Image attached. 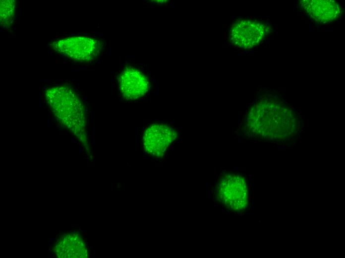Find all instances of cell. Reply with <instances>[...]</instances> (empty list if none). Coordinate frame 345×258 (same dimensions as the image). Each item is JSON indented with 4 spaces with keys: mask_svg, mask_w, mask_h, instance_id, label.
I'll return each instance as SVG.
<instances>
[{
    "mask_svg": "<svg viewBox=\"0 0 345 258\" xmlns=\"http://www.w3.org/2000/svg\"><path fill=\"white\" fill-rule=\"evenodd\" d=\"M295 115L279 98L264 96L249 109L245 121L247 129L252 134L280 140L288 137L294 130Z\"/></svg>",
    "mask_w": 345,
    "mask_h": 258,
    "instance_id": "1",
    "label": "cell"
},
{
    "mask_svg": "<svg viewBox=\"0 0 345 258\" xmlns=\"http://www.w3.org/2000/svg\"><path fill=\"white\" fill-rule=\"evenodd\" d=\"M215 194L219 202L233 211H243L249 204L248 185L245 178L240 175H224L218 182Z\"/></svg>",
    "mask_w": 345,
    "mask_h": 258,
    "instance_id": "2",
    "label": "cell"
},
{
    "mask_svg": "<svg viewBox=\"0 0 345 258\" xmlns=\"http://www.w3.org/2000/svg\"><path fill=\"white\" fill-rule=\"evenodd\" d=\"M46 96L51 108L58 116L70 118L83 126L85 108L72 90L66 86L53 87L47 90Z\"/></svg>",
    "mask_w": 345,
    "mask_h": 258,
    "instance_id": "3",
    "label": "cell"
},
{
    "mask_svg": "<svg viewBox=\"0 0 345 258\" xmlns=\"http://www.w3.org/2000/svg\"><path fill=\"white\" fill-rule=\"evenodd\" d=\"M268 25L254 18H241L233 23L229 40L234 47L251 49L260 45L269 33Z\"/></svg>",
    "mask_w": 345,
    "mask_h": 258,
    "instance_id": "4",
    "label": "cell"
},
{
    "mask_svg": "<svg viewBox=\"0 0 345 258\" xmlns=\"http://www.w3.org/2000/svg\"><path fill=\"white\" fill-rule=\"evenodd\" d=\"M51 47L57 52L71 60L86 62L98 56L102 49L103 44L95 38L74 36L55 41L52 43Z\"/></svg>",
    "mask_w": 345,
    "mask_h": 258,
    "instance_id": "5",
    "label": "cell"
},
{
    "mask_svg": "<svg viewBox=\"0 0 345 258\" xmlns=\"http://www.w3.org/2000/svg\"><path fill=\"white\" fill-rule=\"evenodd\" d=\"M176 136V132L172 127L163 123H154L145 129L142 144L148 154L161 157Z\"/></svg>",
    "mask_w": 345,
    "mask_h": 258,
    "instance_id": "6",
    "label": "cell"
},
{
    "mask_svg": "<svg viewBox=\"0 0 345 258\" xmlns=\"http://www.w3.org/2000/svg\"><path fill=\"white\" fill-rule=\"evenodd\" d=\"M117 80L119 92L127 100L143 97L149 88L147 76L134 66H126L118 74Z\"/></svg>",
    "mask_w": 345,
    "mask_h": 258,
    "instance_id": "7",
    "label": "cell"
},
{
    "mask_svg": "<svg viewBox=\"0 0 345 258\" xmlns=\"http://www.w3.org/2000/svg\"><path fill=\"white\" fill-rule=\"evenodd\" d=\"M299 5L309 17L321 24L336 20L342 12L339 4L331 0H303L300 1Z\"/></svg>",
    "mask_w": 345,
    "mask_h": 258,
    "instance_id": "8",
    "label": "cell"
},
{
    "mask_svg": "<svg viewBox=\"0 0 345 258\" xmlns=\"http://www.w3.org/2000/svg\"><path fill=\"white\" fill-rule=\"evenodd\" d=\"M0 24L4 28L9 27L15 16V1L13 0H1L0 2Z\"/></svg>",
    "mask_w": 345,
    "mask_h": 258,
    "instance_id": "9",
    "label": "cell"
}]
</instances>
